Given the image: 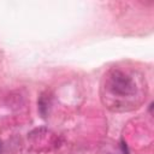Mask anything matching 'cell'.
Here are the masks:
<instances>
[{"label": "cell", "mask_w": 154, "mask_h": 154, "mask_svg": "<svg viewBox=\"0 0 154 154\" xmlns=\"http://www.w3.org/2000/svg\"><path fill=\"white\" fill-rule=\"evenodd\" d=\"M146 99V81L138 71L129 67H111L101 83V100L112 111H130Z\"/></svg>", "instance_id": "obj_1"}]
</instances>
